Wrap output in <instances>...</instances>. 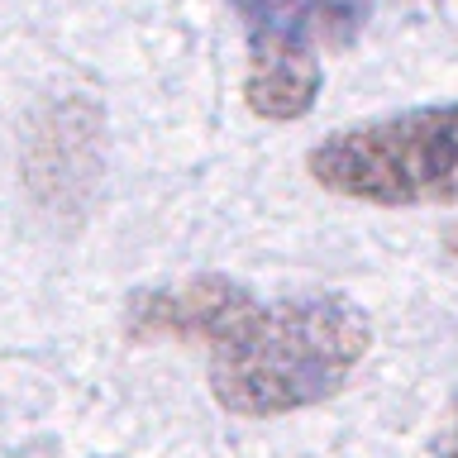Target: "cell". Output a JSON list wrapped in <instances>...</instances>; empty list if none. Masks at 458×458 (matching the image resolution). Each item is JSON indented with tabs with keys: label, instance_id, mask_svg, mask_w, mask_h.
I'll return each instance as SVG.
<instances>
[{
	"label": "cell",
	"instance_id": "obj_6",
	"mask_svg": "<svg viewBox=\"0 0 458 458\" xmlns=\"http://www.w3.org/2000/svg\"><path fill=\"white\" fill-rule=\"evenodd\" d=\"M429 458H458V396H454L449 415H444L439 435L429 439Z\"/></svg>",
	"mask_w": 458,
	"mask_h": 458
},
{
	"label": "cell",
	"instance_id": "obj_2",
	"mask_svg": "<svg viewBox=\"0 0 458 458\" xmlns=\"http://www.w3.org/2000/svg\"><path fill=\"white\" fill-rule=\"evenodd\" d=\"M310 177L368 206H435L458 196V100L335 129L306 157Z\"/></svg>",
	"mask_w": 458,
	"mask_h": 458
},
{
	"label": "cell",
	"instance_id": "obj_4",
	"mask_svg": "<svg viewBox=\"0 0 458 458\" xmlns=\"http://www.w3.org/2000/svg\"><path fill=\"white\" fill-rule=\"evenodd\" d=\"M229 5L243 14L249 38L320 53L344 48L363 34L377 0H229Z\"/></svg>",
	"mask_w": 458,
	"mask_h": 458
},
{
	"label": "cell",
	"instance_id": "obj_7",
	"mask_svg": "<svg viewBox=\"0 0 458 458\" xmlns=\"http://www.w3.org/2000/svg\"><path fill=\"white\" fill-rule=\"evenodd\" d=\"M444 249H449V258L458 263V225H449V234H444Z\"/></svg>",
	"mask_w": 458,
	"mask_h": 458
},
{
	"label": "cell",
	"instance_id": "obj_1",
	"mask_svg": "<svg viewBox=\"0 0 458 458\" xmlns=\"http://www.w3.org/2000/svg\"><path fill=\"white\" fill-rule=\"evenodd\" d=\"M372 325L358 301L335 292L253 301L210 344V392L229 415L272 420L320 406L368 358Z\"/></svg>",
	"mask_w": 458,
	"mask_h": 458
},
{
	"label": "cell",
	"instance_id": "obj_5",
	"mask_svg": "<svg viewBox=\"0 0 458 458\" xmlns=\"http://www.w3.org/2000/svg\"><path fill=\"white\" fill-rule=\"evenodd\" d=\"M320 57L286 43L249 38V77H243V100L263 120H301L320 100Z\"/></svg>",
	"mask_w": 458,
	"mask_h": 458
},
{
	"label": "cell",
	"instance_id": "obj_3",
	"mask_svg": "<svg viewBox=\"0 0 458 458\" xmlns=\"http://www.w3.org/2000/svg\"><path fill=\"white\" fill-rule=\"evenodd\" d=\"M253 306V292L229 277H191L177 286H157L129 301L124 329L129 339H177V344H210Z\"/></svg>",
	"mask_w": 458,
	"mask_h": 458
}]
</instances>
